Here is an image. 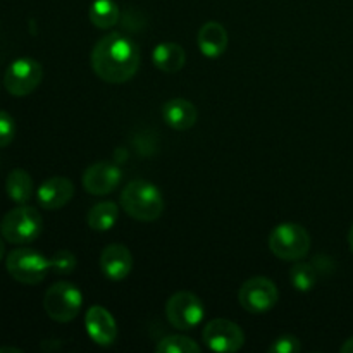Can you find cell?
Instances as JSON below:
<instances>
[{
	"mask_svg": "<svg viewBox=\"0 0 353 353\" xmlns=\"http://www.w3.org/2000/svg\"><path fill=\"white\" fill-rule=\"evenodd\" d=\"M78 268L76 255L69 250H59L50 259V271L55 274H71Z\"/></svg>",
	"mask_w": 353,
	"mask_h": 353,
	"instance_id": "603a6c76",
	"label": "cell"
},
{
	"mask_svg": "<svg viewBox=\"0 0 353 353\" xmlns=\"http://www.w3.org/2000/svg\"><path fill=\"white\" fill-rule=\"evenodd\" d=\"M6 352H12V353H21L19 348H10V347H3L0 348V353H6Z\"/></svg>",
	"mask_w": 353,
	"mask_h": 353,
	"instance_id": "4316f807",
	"label": "cell"
},
{
	"mask_svg": "<svg viewBox=\"0 0 353 353\" xmlns=\"http://www.w3.org/2000/svg\"><path fill=\"white\" fill-rule=\"evenodd\" d=\"M83 307V293L72 283H55L47 290L43 309L55 323H71L78 317Z\"/></svg>",
	"mask_w": 353,
	"mask_h": 353,
	"instance_id": "8992f818",
	"label": "cell"
},
{
	"mask_svg": "<svg viewBox=\"0 0 353 353\" xmlns=\"http://www.w3.org/2000/svg\"><path fill=\"white\" fill-rule=\"evenodd\" d=\"M43 69L38 61L31 57H21L10 62L3 76V86L14 97H26L40 86Z\"/></svg>",
	"mask_w": 353,
	"mask_h": 353,
	"instance_id": "9c48e42d",
	"label": "cell"
},
{
	"mask_svg": "<svg viewBox=\"0 0 353 353\" xmlns=\"http://www.w3.org/2000/svg\"><path fill=\"white\" fill-rule=\"evenodd\" d=\"M269 248L281 261H303L310 250V234L300 224L283 223L269 234Z\"/></svg>",
	"mask_w": 353,
	"mask_h": 353,
	"instance_id": "277c9868",
	"label": "cell"
},
{
	"mask_svg": "<svg viewBox=\"0 0 353 353\" xmlns=\"http://www.w3.org/2000/svg\"><path fill=\"white\" fill-rule=\"evenodd\" d=\"M155 350L159 353H200L202 347L188 336H179V334H172V336L162 338L157 343Z\"/></svg>",
	"mask_w": 353,
	"mask_h": 353,
	"instance_id": "7402d4cb",
	"label": "cell"
},
{
	"mask_svg": "<svg viewBox=\"0 0 353 353\" xmlns=\"http://www.w3.org/2000/svg\"><path fill=\"white\" fill-rule=\"evenodd\" d=\"M119 217V207L114 202H99L90 209L88 212V226L93 231L105 233L114 228Z\"/></svg>",
	"mask_w": 353,
	"mask_h": 353,
	"instance_id": "d6986e66",
	"label": "cell"
},
{
	"mask_svg": "<svg viewBox=\"0 0 353 353\" xmlns=\"http://www.w3.org/2000/svg\"><path fill=\"white\" fill-rule=\"evenodd\" d=\"M16 137V121L6 110H0V148H6L12 143Z\"/></svg>",
	"mask_w": 353,
	"mask_h": 353,
	"instance_id": "cb8c5ba5",
	"label": "cell"
},
{
	"mask_svg": "<svg viewBox=\"0 0 353 353\" xmlns=\"http://www.w3.org/2000/svg\"><path fill=\"white\" fill-rule=\"evenodd\" d=\"M205 316L202 300L192 292H178L169 296L165 303V317L176 330L188 331L199 326Z\"/></svg>",
	"mask_w": 353,
	"mask_h": 353,
	"instance_id": "52a82bcc",
	"label": "cell"
},
{
	"mask_svg": "<svg viewBox=\"0 0 353 353\" xmlns=\"http://www.w3.org/2000/svg\"><path fill=\"white\" fill-rule=\"evenodd\" d=\"M152 62H154V65L159 71L172 74V72H178L183 69L186 62V52L181 45L165 41V43H159L154 48Z\"/></svg>",
	"mask_w": 353,
	"mask_h": 353,
	"instance_id": "e0dca14e",
	"label": "cell"
},
{
	"mask_svg": "<svg viewBox=\"0 0 353 353\" xmlns=\"http://www.w3.org/2000/svg\"><path fill=\"white\" fill-rule=\"evenodd\" d=\"M203 343L217 353L240 352L245 345V333L236 323L228 319H212L202 331Z\"/></svg>",
	"mask_w": 353,
	"mask_h": 353,
	"instance_id": "30bf717a",
	"label": "cell"
},
{
	"mask_svg": "<svg viewBox=\"0 0 353 353\" xmlns=\"http://www.w3.org/2000/svg\"><path fill=\"white\" fill-rule=\"evenodd\" d=\"M279 292L274 281L264 276L247 279L238 292L240 305L250 314H265L278 303Z\"/></svg>",
	"mask_w": 353,
	"mask_h": 353,
	"instance_id": "ba28073f",
	"label": "cell"
},
{
	"mask_svg": "<svg viewBox=\"0 0 353 353\" xmlns=\"http://www.w3.org/2000/svg\"><path fill=\"white\" fill-rule=\"evenodd\" d=\"M196 41H199L202 55L209 59H217L226 52L230 37H228V31L223 24L217 23V21H209L200 28Z\"/></svg>",
	"mask_w": 353,
	"mask_h": 353,
	"instance_id": "9a60e30c",
	"label": "cell"
},
{
	"mask_svg": "<svg viewBox=\"0 0 353 353\" xmlns=\"http://www.w3.org/2000/svg\"><path fill=\"white\" fill-rule=\"evenodd\" d=\"M33 178L30 176V172L24 171V169H12V171L7 174L6 179V192L12 202H16L17 205H23L28 203L33 196Z\"/></svg>",
	"mask_w": 353,
	"mask_h": 353,
	"instance_id": "ac0fdd59",
	"label": "cell"
},
{
	"mask_svg": "<svg viewBox=\"0 0 353 353\" xmlns=\"http://www.w3.org/2000/svg\"><path fill=\"white\" fill-rule=\"evenodd\" d=\"M3 255H6V245H3V240L0 238V261L3 259Z\"/></svg>",
	"mask_w": 353,
	"mask_h": 353,
	"instance_id": "f1b7e54d",
	"label": "cell"
},
{
	"mask_svg": "<svg viewBox=\"0 0 353 353\" xmlns=\"http://www.w3.org/2000/svg\"><path fill=\"white\" fill-rule=\"evenodd\" d=\"M85 326L90 338L100 347H109L117 338V324L112 314L103 307L95 305L86 312Z\"/></svg>",
	"mask_w": 353,
	"mask_h": 353,
	"instance_id": "5bb4252c",
	"label": "cell"
},
{
	"mask_svg": "<svg viewBox=\"0 0 353 353\" xmlns=\"http://www.w3.org/2000/svg\"><path fill=\"white\" fill-rule=\"evenodd\" d=\"M290 281L299 292H310L317 283V272L307 262H299L290 269Z\"/></svg>",
	"mask_w": 353,
	"mask_h": 353,
	"instance_id": "44dd1931",
	"label": "cell"
},
{
	"mask_svg": "<svg viewBox=\"0 0 353 353\" xmlns=\"http://www.w3.org/2000/svg\"><path fill=\"white\" fill-rule=\"evenodd\" d=\"M43 230V221L34 207L17 205L9 210L0 221V234L7 243L28 245L33 243Z\"/></svg>",
	"mask_w": 353,
	"mask_h": 353,
	"instance_id": "3957f363",
	"label": "cell"
},
{
	"mask_svg": "<svg viewBox=\"0 0 353 353\" xmlns=\"http://www.w3.org/2000/svg\"><path fill=\"white\" fill-rule=\"evenodd\" d=\"M348 245H350V248H352V252H353V224H352L350 231H348Z\"/></svg>",
	"mask_w": 353,
	"mask_h": 353,
	"instance_id": "83f0119b",
	"label": "cell"
},
{
	"mask_svg": "<svg viewBox=\"0 0 353 353\" xmlns=\"http://www.w3.org/2000/svg\"><path fill=\"white\" fill-rule=\"evenodd\" d=\"M162 117L172 130L186 131L195 126L199 112H196V107L188 100L172 99L162 105Z\"/></svg>",
	"mask_w": 353,
	"mask_h": 353,
	"instance_id": "2e32d148",
	"label": "cell"
},
{
	"mask_svg": "<svg viewBox=\"0 0 353 353\" xmlns=\"http://www.w3.org/2000/svg\"><path fill=\"white\" fill-rule=\"evenodd\" d=\"M340 352H341V353H353V336L348 338V340L345 341L343 345H341Z\"/></svg>",
	"mask_w": 353,
	"mask_h": 353,
	"instance_id": "484cf974",
	"label": "cell"
},
{
	"mask_svg": "<svg viewBox=\"0 0 353 353\" xmlns=\"http://www.w3.org/2000/svg\"><path fill=\"white\" fill-rule=\"evenodd\" d=\"M121 179L123 171L116 164L105 161L95 162L83 172V188L90 195H109L121 185Z\"/></svg>",
	"mask_w": 353,
	"mask_h": 353,
	"instance_id": "8fae6325",
	"label": "cell"
},
{
	"mask_svg": "<svg viewBox=\"0 0 353 353\" xmlns=\"http://www.w3.org/2000/svg\"><path fill=\"white\" fill-rule=\"evenodd\" d=\"M164 196L161 190L150 181L134 179L128 183L121 193V207L131 219L141 223L157 221L164 212Z\"/></svg>",
	"mask_w": 353,
	"mask_h": 353,
	"instance_id": "7a4b0ae2",
	"label": "cell"
},
{
	"mask_svg": "<svg viewBox=\"0 0 353 353\" xmlns=\"http://www.w3.org/2000/svg\"><path fill=\"white\" fill-rule=\"evenodd\" d=\"M300 350H302V343L293 334H283L269 347V353H296Z\"/></svg>",
	"mask_w": 353,
	"mask_h": 353,
	"instance_id": "d4e9b609",
	"label": "cell"
},
{
	"mask_svg": "<svg viewBox=\"0 0 353 353\" xmlns=\"http://www.w3.org/2000/svg\"><path fill=\"white\" fill-rule=\"evenodd\" d=\"M121 10L114 0H95L90 7V21L100 30H109L119 23Z\"/></svg>",
	"mask_w": 353,
	"mask_h": 353,
	"instance_id": "ffe728a7",
	"label": "cell"
},
{
	"mask_svg": "<svg viewBox=\"0 0 353 353\" xmlns=\"http://www.w3.org/2000/svg\"><path fill=\"white\" fill-rule=\"evenodd\" d=\"M102 274L110 281H123L133 271V255L123 243L107 245L100 254Z\"/></svg>",
	"mask_w": 353,
	"mask_h": 353,
	"instance_id": "7c38bea8",
	"label": "cell"
},
{
	"mask_svg": "<svg viewBox=\"0 0 353 353\" xmlns=\"http://www.w3.org/2000/svg\"><path fill=\"white\" fill-rule=\"evenodd\" d=\"M90 61L93 72L102 81L121 85L137 74L140 68V50L138 45L123 33H109L97 41Z\"/></svg>",
	"mask_w": 353,
	"mask_h": 353,
	"instance_id": "6da1fadb",
	"label": "cell"
},
{
	"mask_svg": "<svg viewBox=\"0 0 353 353\" xmlns=\"http://www.w3.org/2000/svg\"><path fill=\"white\" fill-rule=\"evenodd\" d=\"M6 269L21 285H38L50 271V259H45L33 248L21 247L7 255Z\"/></svg>",
	"mask_w": 353,
	"mask_h": 353,
	"instance_id": "5b68a950",
	"label": "cell"
},
{
	"mask_svg": "<svg viewBox=\"0 0 353 353\" xmlns=\"http://www.w3.org/2000/svg\"><path fill=\"white\" fill-rule=\"evenodd\" d=\"M72 195H74V185L71 179L64 178V176L48 178L47 181L41 183L37 192L38 203L45 210L62 209L71 202Z\"/></svg>",
	"mask_w": 353,
	"mask_h": 353,
	"instance_id": "4fadbf2b",
	"label": "cell"
}]
</instances>
